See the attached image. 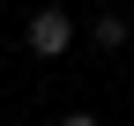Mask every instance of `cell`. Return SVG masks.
I'll return each mask as SVG.
<instances>
[{
    "label": "cell",
    "instance_id": "obj_1",
    "mask_svg": "<svg viewBox=\"0 0 134 126\" xmlns=\"http://www.w3.org/2000/svg\"><path fill=\"white\" fill-rule=\"evenodd\" d=\"M23 45H30L37 59H60L67 45H75V22H67V8H37V15L23 22Z\"/></svg>",
    "mask_w": 134,
    "mask_h": 126
},
{
    "label": "cell",
    "instance_id": "obj_2",
    "mask_svg": "<svg viewBox=\"0 0 134 126\" xmlns=\"http://www.w3.org/2000/svg\"><path fill=\"white\" fill-rule=\"evenodd\" d=\"M127 37H134V22H127L119 8H104V15L90 22V45H97V52H127Z\"/></svg>",
    "mask_w": 134,
    "mask_h": 126
},
{
    "label": "cell",
    "instance_id": "obj_3",
    "mask_svg": "<svg viewBox=\"0 0 134 126\" xmlns=\"http://www.w3.org/2000/svg\"><path fill=\"white\" fill-rule=\"evenodd\" d=\"M60 126H97V111H67V119H60Z\"/></svg>",
    "mask_w": 134,
    "mask_h": 126
},
{
    "label": "cell",
    "instance_id": "obj_4",
    "mask_svg": "<svg viewBox=\"0 0 134 126\" xmlns=\"http://www.w3.org/2000/svg\"><path fill=\"white\" fill-rule=\"evenodd\" d=\"M97 8H119V0H97Z\"/></svg>",
    "mask_w": 134,
    "mask_h": 126
}]
</instances>
